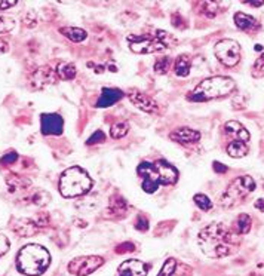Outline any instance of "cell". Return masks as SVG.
Here are the masks:
<instances>
[{
  "instance_id": "obj_1",
  "label": "cell",
  "mask_w": 264,
  "mask_h": 276,
  "mask_svg": "<svg viewBox=\"0 0 264 276\" xmlns=\"http://www.w3.org/2000/svg\"><path fill=\"white\" fill-rule=\"evenodd\" d=\"M198 244L206 257L223 259L232 256L239 248L241 238L226 224L211 223L199 232Z\"/></svg>"
},
{
  "instance_id": "obj_2",
  "label": "cell",
  "mask_w": 264,
  "mask_h": 276,
  "mask_svg": "<svg viewBox=\"0 0 264 276\" xmlns=\"http://www.w3.org/2000/svg\"><path fill=\"white\" fill-rule=\"evenodd\" d=\"M136 172L141 177V189L148 195L156 193L160 186L175 184L180 175L178 171L163 159L156 162H141Z\"/></svg>"
},
{
  "instance_id": "obj_3",
  "label": "cell",
  "mask_w": 264,
  "mask_h": 276,
  "mask_svg": "<svg viewBox=\"0 0 264 276\" xmlns=\"http://www.w3.org/2000/svg\"><path fill=\"white\" fill-rule=\"evenodd\" d=\"M51 265L49 251L37 244H28L22 247L16 256V268L27 276L43 275Z\"/></svg>"
},
{
  "instance_id": "obj_4",
  "label": "cell",
  "mask_w": 264,
  "mask_h": 276,
  "mask_svg": "<svg viewBox=\"0 0 264 276\" xmlns=\"http://www.w3.org/2000/svg\"><path fill=\"white\" fill-rule=\"evenodd\" d=\"M236 89V83L233 79L226 76H212L202 80L198 86L189 94L187 100L190 101H209L212 98H220L230 95Z\"/></svg>"
},
{
  "instance_id": "obj_5",
  "label": "cell",
  "mask_w": 264,
  "mask_h": 276,
  "mask_svg": "<svg viewBox=\"0 0 264 276\" xmlns=\"http://www.w3.org/2000/svg\"><path fill=\"white\" fill-rule=\"evenodd\" d=\"M92 189V178L80 166H71L60 177V193L63 198H77Z\"/></svg>"
},
{
  "instance_id": "obj_6",
  "label": "cell",
  "mask_w": 264,
  "mask_h": 276,
  "mask_svg": "<svg viewBox=\"0 0 264 276\" xmlns=\"http://www.w3.org/2000/svg\"><path fill=\"white\" fill-rule=\"evenodd\" d=\"M256 190V181L250 175H242L235 178L229 187L224 190L220 204L223 208H233L245 201Z\"/></svg>"
},
{
  "instance_id": "obj_7",
  "label": "cell",
  "mask_w": 264,
  "mask_h": 276,
  "mask_svg": "<svg viewBox=\"0 0 264 276\" xmlns=\"http://www.w3.org/2000/svg\"><path fill=\"white\" fill-rule=\"evenodd\" d=\"M157 36H150V34H131L128 36V45L130 49L135 54H154L168 49V45L162 40L159 33L156 31Z\"/></svg>"
},
{
  "instance_id": "obj_8",
  "label": "cell",
  "mask_w": 264,
  "mask_h": 276,
  "mask_svg": "<svg viewBox=\"0 0 264 276\" xmlns=\"http://www.w3.org/2000/svg\"><path fill=\"white\" fill-rule=\"evenodd\" d=\"M215 57L226 67H235L241 60V46L236 40L223 39L214 46Z\"/></svg>"
},
{
  "instance_id": "obj_9",
  "label": "cell",
  "mask_w": 264,
  "mask_h": 276,
  "mask_svg": "<svg viewBox=\"0 0 264 276\" xmlns=\"http://www.w3.org/2000/svg\"><path fill=\"white\" fill-rule=\"evenodd\" d=\"M103 265H104V259L100 256H82V257L73 259L68 263L67 271L68 274L74 276H88L94 274L97 269H100Z\"/></svg>"
},
{
  "instance_id": "obj_10",
  "label": "cell",
  "mask_w": 264,
  "mask_h": 276,
  "mask_svg": "<svg viewBox=\"0 0 264 276\" xmlns=\"http://www.w3.org/2000/svg\"><path fill=\"white\" fill-rule=\"evenodd\" d=\"M64 121L57 113H43L40 116V131L43 136H61Z\"/></svg>"
},
{
  "instance_id": "obj_11",
  "label": "cell",
  "mask_w": 264,
  "mask_h": 276,
  "mask_svg": "<svg viewBox=\"0 0 264 276\" xmlns=\"http://www.w3.org/2000/svg\"><path fill=\"white\" fill-rule=\"evenodd\" d=\"M128 98H130V101L136 109H139V110H142L145 113H150V115L159 113V104L151 97L142 94L138 89H131L128 92Z\"/></svg>"
},
{
  "instance_id": "obj_12",
  "label": "cell",
  "mask_w": 264,
  "mask_h": 276,
  "mask_svg": "<svg viewBox=\"0 0 264 276\" xmlns=\"http://www.w3.org/2000/svg\"><path fill=\"white\" fill-rule=\"evenodd\" d=\"M55 80H57L55 73L52 71V69H51L49 66L39 67V69H36L30 74V83H31L33 88H36V89H43V88H46L48 85L55 83Z\"/></svg>"
},
{
  "instance_id": "obj_13",
  "label": "cell",
  "mask_w": 264,
  "mask_h": 276,
  "mask_svg": "<svg viewBox=\"0 0 264 276\" xmlns=\"http://www.w3.org/2000/svg\"><path fill=\"white\" fill-rule=\"evenodd\" d=\"M148 274V266L136 259L125 260L119 268H118V276H147Z\"/></svg>"
},
{
  "instance_id": "obj_14",
  "label": "cell",
  "mask_w": 264,
  "mask_h": 276,
  "mask_svg": "<svg viewBox=\"0 0 264 276\" xmlns=\"http://www.w3.org/2000/svg\"><path fill=\"white\" fill-rule=\"evenodd\" d=\"M125 97L124 91L118 89V88H104L98 101H97V107L98 109H106L110 107L113 104H116L119 100H122Z\"/></svg>"
},
{
  "instance_id": "obj_15",
  "label": "cell",
  "mask_w": 264,
  "mask_h": 276,
  "mask_svg": "<svg viewBox=\"0 0 264 276\" xmlns=\"http://www.w3.org/2000/svg\"><path fill=\"white\" fill-rule=\"evenodd\" d=\"M169 138L180 144H196L200 139V133L192 128H180L169 134Z\"/></svg>"
},
{
  "instance_id": "obj_16",
  "label": "cell",
  "mask_w": 264,
  "mask_h": 276,
  "mask_svg": "<svg viewBox=\"0 0 264 276\" xmlns=\"http://www.w3.org/2000/svg\"><path fill=\"white\" fill-rule=\"evenodd\" d=\"M12 229H13V232H15L18 236H21V238H28V236L36 235V232H37L39 227H37V224L34 223V220H31V218H18V220L13 221Z\"/></svg>"
},
{
  "instance_id": "obj_17",
  "label": "cell",
  "mask_w": 264,
  "mask_h": 276,
  "mask_svg": "<svg viewBox=\"0 0 264 276\" xmlns=\"http://www.w3.org/2000/svg\"><path fill=\"white\" fill-rule=\"evenodd\" d=\"M224 131H226V136L232 137V139H241V141H247V142H250V139H251V136L247 131V128L242 124H239L238 121H229L224 125Z\"/></svg>"
},
{
  "instance_id": "obj_18",
  "label": "cell",
  "mask_w": 264,
  "mask_h": 276,
  "mask_svg": "<svg viewBox=\"0 0 264 276\" xmlns=\"http://www.w3.org/2000/svg\"><path fill=\"white\" fill-rule=\"evenodd\" d=\"M128 202L125 198H122L121 195H113L110 198V202H109V215L110 217H125L127 212H128Z\"/></svg>"
},
{
  "instance_id": "obj_19",
  "label": "cell",
  "mask_w": 264,
  "mask_h": 276,
  "mask_svg": "<svg viewBox=\"0 0 264 276\" xmlns=\"http://www.w3.org/2000/svg\"><path fill=\"white\" fill-rule=\"evenodd\" d=\"M235 24L239 30H244V31H253V30L260 28L259 21L254 16H251L248 13H244V12L235 13Z\"/></svg>"
},
{
  "instance_id": "obj_20",
  "label": "cell",
  "mask_w": 264,
  "mask_h": 276,
  "mask_svg": "<svg viewBox=\"0 0 264 276\" xmlns=\"http://www.w3.org/2000/svg\"><path fill=\"white\" fill-rule=\"evenodd\" d=\"M250 151V142L241 139H232L227 144V153L232 157H244Z\"/></svg>"
},
{
  "instance_id": "obj_21",
  "label": "cell",
  "mask_w": 264,
  "mask_h": 276,
  "mask_svg": "<svg viewBox=\"0 0 264 276\" xmlns=\"http://www.w3.org/2000/svg\"><path fill=\"white\" fill-rule=\"evenodd\" d=\"M6 184L9 187V192H16V190H25L31 186V181L28 178L19 177L16 174H12L6 178Z\"/></svg>"
},
{
  "instance_id": "obj_22",
  "label": "cell",
  "mask_w": 264,
  "mask_h": 276,
  "mask_svg": "<svg viewBox=\"0 0 264 276\" xmlns=\"http://www.w3.org/2000/svg\"><path fill=\"white\" fill-rule=\"evenodd\" d=\"M60 33L74 43H80L88 37V33L83 28H79V27H61Z\"/></svg>"
},
{
  "instance_id": "obj_23",
  "label": "cell",
  "mask_w": 264,
  "mask_h": 276,
  "mask_svg": "<svg viewBox=\"0 0 264 276\" xmlns=\"http://www.w3.org/2000/svg\"><path fill=\"white\" fill-rule=\"evenodd\" d=\"M190 69H192V60L187 54H183L175 60V74L177 76L187 77L190 74Z\"/></svg>"
},
{
  "instance_id": "obj_24",
  "label": "cell",
  "mask_w": 264,
  "mask_h": 276,
  "mask_svg": "<svg viewBox=\"0 0 264 276\" xmlns=\"http://www.w3.org/2000/svg\"><path fill=\"white\" fill-rule=\"evenodd\" d=\"M77 74V69L73 63H66V61H61L58 66H57V76L61 79V80H71L74 79Z\"/></svg>"
},
{
  "instance_id": "obj_25",
  "label": "cell",
  "mask_w": 264,
  "mask_h": 276,
  "mask_svg": "<svg viewBox=\"0 0 264 276\" xmlns=\"http://www.w3.org/2000/svg\"><path fill=\"white\" fill-rule=\"evenodd\" d=\"M251 224H253L251 217L248 214H241L235 221V232L238 235H247L251 230Z\"/></svg>"
},
{
  "instance_id": "obj_26",
  "label": "cell",
  "mask_w": 264,
  "mask_h": 276,
  "mask_svg": "<svg viewBox=\"0 0 264 276\" xmlns=\"http://www.w3.org/2000/svg\"><path fill=\"white\" fill-rule=\"evenodd\" d=\"M30 201L36 207H45V205H48L51 202V195L46 190H43V189H36V192L31 195Z\"/></svg>"
},
{
  "instance_id": "obj_27",
  "label": "cell",
  "mask_w": 264,
  "mask_h": 276,
  "mask_svg": "<svg viewBox=\"0 0 264 276\" xmlns=\"http://www.w3.org/2000/svg\"><path fill=\"white\" fill-rule=\"evenodd\" d=\"M130 133V125L127 122H116L110 127V137L115 139L124 138Z\"/></svg>"
},
{
  "instance_id": "obj_28",
  "label": "cell",
  "mask_w": 264,
  "mask_h": 276,
  "mask_svg": "<svg viewBox=\"0 0 264 276\" xmlns=\"http://www.w3.org/2000/svg\"><path fill=\"white\" fill-rule=\"evenodd\" d=\"M171 64H172V58L171 57H162V58H157L156 60V63L153 66V70L157 74H166L169 67H171Z\"/></svg>"
},
{
  "instance_id": "obj_29",
  "label": "cell",
  "mask_w": 264,
  "mask_h": 276,
  "mask_svg": "<svg viewBox=\"0 0 264 276\" xmlns=\"http://www.w3.org/2000/svg\"><path fill=\"white\" fill-rule=\"evenodd\" d=\"M177 268H178V262L171 257L163 263V266H162V269L157 274V276H174V274L177 272Z\"/></svg>"
},
{
  "instance_id": "obj_30",
  "label": "cell",
  "mask_w": 264,
  "mask_h": 276,
  "mask_svg": "<svg viewBox=\"0 0 264 276\" xmlns=\"http://www.w3.org/2000/svg\"><path fill=\"white\" fill-rule=\"evenodd\" d=\"M193 202L196 204V207L199 209H202V211H209L211 208H212V202H211V199L206 196V195H203V193H198V195H195L193 196Z\"/></svg>"
},
{
  "instance_id": "obj_31",
  "label": "cell",
  "mask_w": 264,
  "mask_h": 276,
  "mask_svg": "<svg viewBox=\"0 0 264 276\" xmlns=\"http://www.w3.org/2000/svg\"><path fill=\"white\" fill-rule=\"evenodd\" d=\"M15 28V21L10 16L0 15V33H9Z\"/></svg>"
},
{
  "instance_id": "obj_32",
  "label": "cell",
  "mask_w": 264,
  "mask_h": 276,
  "mask_svg": "<svg viewBox=\"0 0 264 276\" xmlns=\"http://www.w3.org/2000/svg\"><path fill=\"white\" fill-rule=\"evenodd\" d=\"M202 7H203V15L208 16V18H214L217 15V9H218V4L214 3V1H203L202 3Z\"/></svg>"
},
{
  "instance_id": "obj_33",
  "label": "cell",
  "mask_w": 264,
  "mask_h": 276,
  "mask_svg": "<svg viewBox=\"0 0 264 276\" xmlns=\"http://www.w3.org/2000/svg\"><path fill=\"white\" fill-rule=\"evenodd\" d=\"M253 76L254 77H264V54H262L256 60V63L253 66Z\"/></svg>"
},
{
  "instance_id": "obj_34",
  "label": "cell",
  "mask_w": 264,
  "mask_h": 276,
  "mask_svg": "<svg viewBox=\"0 0 264 276\" xmlns=\"http://www.w3.org/2000/svg\"><path fill=\"white\" fill-rule=\"evenodd\" d=\"M106 141V134L103 131H95L91 137L86 139V145H94V144H101Z\"/></svg>"
},
{
  "instance_id": "obj_35",
  "label": "cell",
  "mask_w": 264,
  "mask_h": 276,
  "mask_svg": "<svg viewBox=\"0 0 264 276\" xmlns=\"http://www.w3.org/2000/svg\"><path fill=\"white\" fill-rule=\"evenodd\" d=\"M133 226H135V229L138 232H147L148 230V220H147V217L138 215L136 220H135V223H133Z\"/></svg>"
},
{
  "instance_id": "obj_36",
  "label": "cell",
  "mask_w": 264,
  "mask_h": 276,
  "mask_svg": "<svg viewBox=\"0 0 264 276\" xmlns=\"http://www.w3.org/2000/svg\"><path fill=\"white\" fill-rule=\"evenodd\" d=\"M22 22H24L27 27L33 28V27L37 25V18H36V15H34L33 12H27V13L22 16Z\"/></svg>"
},
{
  "instance_id": "obj_37",
  "label": "cell",
  "mask_w": 264,
  "mask_h": 276,
  "mask_svg": "<svg viewBox=\"0 0 264 276\" xmlns=\"http://www.w3.org/2000/svg\"><path fill=\"white\" fill-rule=\"evenodd\" d=\"M132 251H135V245L132 242H124V244L116 247L118 254H127V253H132Z\"/></svg>"
},
{
  "instance_id": "obj_38",
  "label": "cell",
  "mask_w": 264,
  "mask_h": 276,
  "mask_svg": "<svg viewBox=\"0 0 264 276\" xmlns=\"http://www.w3.org/2000/svg\"><path fill=\"white\" fill-rule=\"evenodd\" d=\"M10 248V242L4 235H0V257H3Z\"/></svg>"
},
{
  "instance_id": "obj_39",
  "label": "cell",
  "mask_w": 264,
  "mask_h": 276,
  "mask_svg": "<svg viewBox=\"0 0 264 276\" xmlns=\"http://www.w3.org/2000/svg\"><path fill=\"white\" fill-rule=\"evenodd\" d=\"M16 159H18L16 151H9V153H6V154L0 159V162H1L3 165H9V163H13Z\"/></svg>"
},
{
  "instance_id": "obj_40",
  "label": "cell",
  "mask_w": 264,
  "mask_h": 276,
  "mask_svg": "<svg viewBox=\"0 0 264 276\" xmlns=\"http://www.w3.org/2000/svg\"><path fill=\"white\" fill-rule=\"evenodd\" d=\"M48 221H49V217L46 214H43V212H40L37 215V218L34 220V223L37 224V227H45L48 224Z\"/></svg>"
},
{
  "instance_id": "obj_41",
  "label": "cell",
  "mask_w": 264,
  "mask_h": 276,
  "mask_svg": "<svg viewBox=\"0 0 264 276\" xmlns=\"http://www.w3.org/2000/svg\"><path fill=\"white\" fill-rule=\"evenodd\" d=\"M212 168H214V171L215 172H218V174H224V172H227V166L226 165H223L221 162H218V160H215L214 163H212Z\"/></svg>"
},
{
  "instance_id": "obj_42",
  "label": "cell",
  "mask_w": 264,
  "mask_h": 276,
  "mask_svg": "<svg viewBox=\"0 0 264 276\" xmlns=\"http://www.w3.org/2000/svg\"><path fill=\"white\" fill-rule=\"evenodd\" d=\"M15 4H16V1H1V0H0V10L9 9V7H12V6H15Z\"/></svg>"
},
{
  "instance_id": "obj_43",
  "label": "cell",
  "mask_w": 264,
  "mask_h": 276,
  "mask_svg": "<svg viewBox=\"0 0 264 276\" xmlns=\"http://www.w3.org/2000/svg\"><path fill=\"white\" fill-rule=\"evenodd\" d=\"M9 51V43L4 39H0V54L7 52Z\"/></svg>"
},
{
  "instance_id": "obj_44",
  "label": "cell",
  "mask_w": 264,
  "mask_h": 276,
  "mask_svg": "<svg viewBox=\"0 0 264 276\" xmlns=\"http://www.w3.org/2000/svg\"><path fill=\"white\" fill-rule=\"evenodd\" d=\"M254 207L257 208L259 211H262V212H264V199H263V198L257 199V201H256V204H254Z\"/></svg>"
},
{
  "instance_id": "obj_45",
  "label": "cell",
  "mask_w": 264,
  "mask_h": 276,
  "mask_svg": "<svg viewBox=\"0 0 264 276\" xmlns=\"http://www.w3.org/2000/svg\"><path fill=\"white\" fill-rule=\"evenodd\" d=\"M244 4H250V6H254V7H260V6H263L264 1H244Z\"/></svg>"
},
{
  "instance_id": "obj_46",
  "label": "cell",
  "mask_w": 264,
  "mask_h": 276,
  "mask_svg": "<svg viewBox=\"0 0 264 276\" xmlns=\"http://www.w3.org/2000/svg\"><path fill=\"white\" fill-rule=\"evenodd\" d=\"M256 51H263V46L262 45H256Z\"/></svg>"
}]
</instances>
